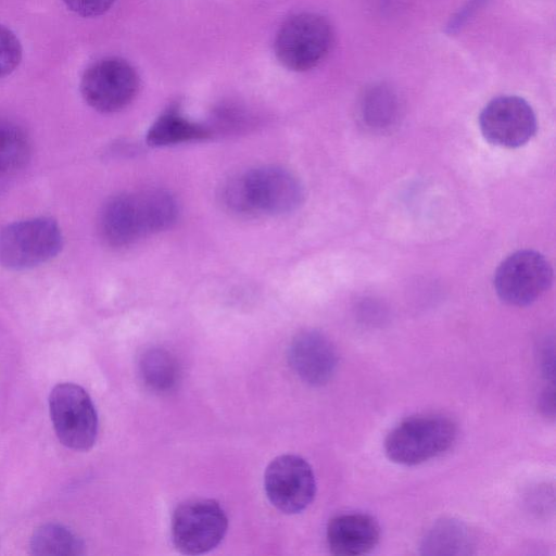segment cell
I'll use <instances>...</instances> for the list:
<instances>
[{"instance_id": "22", "label": "cell", "mask_w": 556, "mask_h": 556, "mask_svg": "<svg viewBox=\"0 0 556 556\" xmlns=\"http://www.w3.org/2000/svg\"><path fill=\"white\" fill-rule=\"evenodd\" d=\"M483 2L484 0H470V2H468V4L462 11H459V13L456 14L454 18L451 21V23L447 26L448 31L452 33L458 29Z\"/></svg>"}, {"instance_id": "10", "label": "cell", "mask_w": 556, "mask_h": 556, "mask_svg": "<svg viewBox=\"0 0 556 556\" xmlns=\"http://www.w3.org/2000/svg\"><path fill=\"white\" fill-rule=\"evenodd\" d=\"M480 130L492 144L518 148L526 144L536 131V117L531 105L517 96L492 99L479 116Z\"/></svg>"}, {"instance_id": "4", "label": "cell", "mask_w": 556, "mask_h": 556, "mask_svg": "<svg viewBox=\"0 0 556 556\" xmlns=\"http://www.w3.org/2000/svg\"><path fill=\"white\" fill-rule=\"evenodd\" d=\"M62 243L61 229L50 217L12 223L0 231V265L13 270L33 268L58 255Z\"/></svg>"}, {"instance_id": "16", "label": "cell", "mask_w": 556, "mask_h": 556, "mask_svg": "<svg viewBox=\"0 0 556 556\" xmlns=\"http://www.w3.org/2000/svg\"><path fill=\"white\" fill-rule=\"evenodd\" d=\"M359 111L362 119L368 127L377 130L388 129L399 117L397 94L387 85H374L364 92Z\"/></svg>"}, {"instance_id": "21", "label": "cell", "mask_w": 556, "mask_h": 556, "mask_svg": "<svg viewBox=\"0 0 556 556\" xmlns=\"http://www.w3.org/2000/svg\"><path fill=\"white\" fill-rule=\"evenodd\" d=\"M63 2L77 15L96 17L108 12L115 0H63Z\"/></svg>"}, {"instance_id": "18", "label": "cell", "mask_w": 556, "mask_h": 556, "mask_svg": "<svg viewBox=\"0 0 556 556\" xmlns=\"http://www.w3.org/2000/svg\"><path fill=\"white\" fill-rule=\"evenodd\" d=\"M30 553L34 555H81L85 544L68 528L59 523L39 527L30 539Z\"/></svg>"}, {"instance_id": "9", "label": "cell", "mask_w": 556, "mask_h": 556, "mask_svg": "<svg viewBox=\"0 0 556 556\" xmlns=\"http://www.w3.org/2000/svg\"><path fill=\"white\" fill-rule=\"evenodd\" d=\"M264 490L278 510L288 515L298 514L315 497V475L304 458L292 454L280 455L265 470Z\"/></svg>"}, {"instance_id": "14", "label": "cell", "mask_w": 556, "mask_h": 556, "mask_svg": "<svg viewBox=\"0 0 556 556\" xmlns=\"http://www.w3.org/2000/svg\"><path fill=\"white\" fill-rule=\"evenodd\" d=\"M473 548L469 529L455 519H442L425 534L421 549L427 555H467Z\"/></svg>"}, {"instance_id": "7", "label": "cell", "mask_w": 556, "mask_h": 556, "mask_svg": "<svg viewBox=\"0 0 556 556\" xmlns=\"http://www.w3.org/2000/svg\"><path fill=\"white\" fill-rule=\"evenodd\" d=\"M228 518L218 502L192 498L176 507L172 517V539L181 554L201 555L214 549L224 539Z\"/></svg>"}, {"instance_id": "5", "label": "cell", "mask_w": 556, "mask_h": 556, "mask_svg": "<svg viewBox=\"0 0 556 556\" xmlns=\"http://www.w3.org/2000/svg\"><path fill=\"white\" fill-rule=\"evenodd\" d=\"M139 87L136 68L119 56L97 60L85 70L80 79L84 100L101 113H115L128 106Z\"/></svg>"}, {"instance_id": "11", "label": "cell", "mask_w": 556, "mask_h": 556, "mask_svg": "<svg viewBox=\"0 0 556 556\" xmlns=\"http://www.w3.org/2000/svg\"><path fill=\"white\" fill-rule=\"evenodd\" d=\"M99 231L106 244L123 248L153 233L146 191L125 192L109 199L99 216Z\"/></svg>"}, {"instance_id": "3", "label": "cell", "mask_w": 556, "mask_h": 556, "mask_svg": "<svg viewBox=\"0 0 556 556\" xmlns=\"http://www.w3.org/2000/svg\"><path fill=\"white\" fill-rule=\"evenodd\" d=\"M333 31L329 21L312 12L288 17L277 31L274 51L288 70L306 72L317 66L329 53Z\"/></svg>"}, {"instance_id": "2", "label": "cell", "mask_w": 556, "mask_h": 556, "mask_svg": "<svg viewBox=\"0 0 556 556\" xmlns=\"http://www.w3.org/2000/svg\"><path fill=\"white\" fill-rule=\"evenodd\" d=\"M456 435V425L445 416H414L403 420L388 433L384 453L395 464L415 466L446 452Z\"/></svg>"}, {"instance_id": "13", "label": "cell", "mask_w": 556, "mask_h": 556, "mask_svg": "<svg viewBox=\"0 0 556 556\" xmlns=\"http://www.w3.org/2000/svg\"><path fill=\"white\" fill-rule=\"evenodd\" d=\"M326 536L332 554L361 556L370 553L378 545L380 527L367 514H342L329 521Z\"/></svg>"}, {"instance_id": "20", "label": "cell", "mask_w": 556, "mask_h": 556, "mask_svg": "<svg viewBox=\"0 0 556 556\" xmlns=\"http://www.w3.org/2000/svg\"><path fill=\"white\" fill-rule=\"evenodd\" d=\"M23 50L16 35L0 24V79L15 71L22 61Z\"/></svg>"}, {"instance_id": "15", "label": "cell", "mask_w": 556, "mask_h": 556, "mask_svg": "<svg viewBox=\"0 0 556 556\" xmlns=\"http://www.w3.org/2000/svg\"><path fill=\"white\" fill-rule=\"evenodd\" d=\"M210 129L189 121L172 109L160 115L151 125L147 141L151 146L163 147L203 139L210 136Z\"/></svg>"}, {"instance_id": "19", "label": "cell", "mask_w": 556, "mask_h": 556, "mask_svg": "<svg viewBox=\"0 0 556 556\" xmlns=\"http://www.w3.org/2000/svg\"><path fill=\"white\" fill-rule=\"evenodd\" d=\"M30 155L26 132L16 124L0 119V176L21 169Z\"/></svg>"}, {"instance_id": "8", "label": "cell", "mask_w": 556, "mask_h": 556, "mask_svg": "<svg viewBox=\"0 0 556 556\" xmlns=\"http://www.w3.org/2000/svg\"><path fill=\"white\" fill-rule=\"evenodd\" d=\"M552 281L553 268L547 258L538 251L520 250L498 265L494 289L506 304L526 306L536 301Z\"/></svg>"}, {"instance_id": "17", "label": "cell", "mask_w": 556, "mask_h": 556, "mask_svg": "<svg viewBox=\"0 0 556 556\" xmlns=\"http://www.w3.org/2000/svg\"><path fill=\"white\" fill-rule=\"evenodd\" d=\"M139 368L144 384L154 392H168L178 381L177 362L166 350L153 348L146 351Z\"/></svg>"}, {"instance_id": "1", "label": "cell", "mask_w": 556, "mask_h": 556, "mask_svg": "<svg viewBox=\"0 0 556 556\" xmlns=\"http://www.w3.org/2000/svg\"><path fill=\"white\" fill-rule=\"evenodd\" d=\"M222 199L236 213L281 215L300 206L303 189L289 170L261 166L231 178L223 188Z\"/></svg>"}, {"instance_id": "12", "label": "cell", "mask_w": 556, "mask_h": 556, "mask_svg": "<svg viewBox=\"0 0 556 556\" xmlns=\"http://www.w3.org/2000/svg\"><path fill=\"white\" fill-rule=\"evenodd\" d=\"M288 359L294 372L304 382L321 386L333 376L338 354L326 336L315 330H306L292 340Z\"/></svg>"}, {"instance_id": "6", "label": "cell", "mask_w": 556, "mask_h": 556, "mask_svg": "<svg viewBox=\"0 0 556 556\" xmlns=\"http://www.w3.org/2000/svg\"><path fill=\"white\" fill-rule=\"evenodd\" d=\"M50 416L60 442L74 451H87L96 442L98 415L84 388L66 382L56 384L49 397Z\"/></svg>"}]
</instances>
